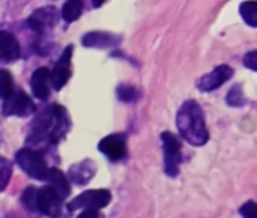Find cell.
Returning a JSON list of instances; mask_svg holds the SVG:
<instances>
[{
    "label": "cell",
    "mask_w": 257,
    "mask_h": 218,
    "mask_svg": "<svg viewBox=\"0 0 257 218\" xmlns=\"http://www.w3.org/2000/svg\"><path fill=\"white\" fill-rule=\"evenodd\" d=\"M241 215L244 218H257V203L256 202H247L239 209Z\"/></svg>",
    "instance_id": "cell-24"
},
{
    "label": "cell",
    "mask_w": 257,
    "mask_h": 218,
    "mask_svg": "<svg viewBox=\"0 0 257 218\" xmlns=\"http://www.w3.org/2000/svg\"><path fill=\"white\" fill-rule=\"evenodd\" d=\"M96 172V166L93 161L90 160H84V161H80L74 166H71L68 175H69V179L77 184V185H83V184H87L93 175Z\"/></svg>",
    "instance_id": "cell-15"
},
{
    "label": "cell",
    "mask_w": 257,
    "mask_h": 218,
    "mask_svg": "<svg viewBox=\"0 0 257 218\" xmlns=\"http://www.w3.org/2000/svg\"><path fill=\"white\" fill-rule=\"evenodd\" d=\"M45 181L48 182V185H51V187L56 190V193H57L63 200L69 196V193H71L69 181H68V178H66L59 169H56V167L50 169Z\"/></svg>",
    "instance_id": "cell-16"
},
{
    "label": "cell",
    "mask_w": 257,
    "mask_h": 218,
    "mask_svg": "<svg viewBox=\"0 0 257 218\" xmlns=\"http://www.w3.org/2000/svg\"><path fill=\"white\" fill-rule=\"evenodd\" d=\"M111 200V194L107 190H89L78 194L69 205L68 211L75 209H101L105 208Z\"/></svg>",
    "instance_id": "cell-5"
},
{
    "label": "cell",
    "mask_w": 257,
    "mask_h": 218,
    "mask_svg": "<svg viewBox=\"0 0 257 218\" xmlns=\"http://www.w3.org/2000/svg\"><path fill=\"white\" fill-rule=\"evenodd\" d=\"M232 77H233V68L229 65H220V66L214 68L211 72L200 77L197 81V87L202 92H212V90L221 87Z\"/></svg>",
    "instance_id": "cell-9"
},
{
    "label": "cell",
    "mask_w": 257,
    "mask_h": 218,
    "mask_svg": "<svg viewBox=\"0 0 257 218\" xmlns=\"http://www.w3.org/2000/svg\"><path fill=\"white\" fill-rule=\"evenodd\" d=\"M92 2H93V8H99L105 0H92Z\"/></svg>",
    "instance_id": "cell-27"
},
{
    "label": "cell",
    "mask_w": 257,
    "mask_h": 218,
    "mask_svg": "<svg viewBox=\"0 0 257 218\" xmlns=\"http://www.w3.org/2000/svg\"><path fill=\"white\" fill-rule=\"evenodd\" d=\"M20 56H21V48H20L17 38L6 30H2L0 32V60L3 63H9V62H15L17 59H20Z\"/></svg>",
    "instance_id": "cell-14"
},
{
    "label": "cell",
    "mask_w": 257,
    "mask_h": 218,
    "mask_svg": "<svg viewBox=\"0 0 257 218\" xmlns=\"http://www.w3.org/2000/svg\"><path fill=\"white\" fill-rule=\"evenodd\" d=\"M0 81H2L0 93H2V98L5 99L14 93V80H12V75L6 69H2L0 71Z\"/></svg>",
    "instance_id": "cell-21"
},
{
    "label": "cell",
    "mask_w": 257,
    "mask_h": 218,
    "mask_svg": "<svg viewBox=\"0 0 257 218\" xmlns=\"http://www.w3.org/2000/svg\"><path fill=\"white\" fill-rule=\"evenodd\" d=\"M17 164L33 179L38 181H45L48 175V167L47 163L39 151H35L32 148H24L17 152L15 155Z\"/></svg>",
    "instance_id": "cell-3"
},
{
    "label": "cell",
    "mask_w": 257,
    "mask_h": 218,
    "mask_svg": "<svg viewBox=\"0 0 257 218\" xmlns=\"http://www.w3.org/2000/svg\"><path fill=\"white\" fill-rule=\"evenodd\" d=\"M63 199L56 193V190L51 185L42 187L38 191V211H41L44 215L59 218L63 214Z\"/></svg>",
    "instance_id": "cell-7"
},
{
    "label": "cell",
    "mask_w": 257,
    "mask_h": 218,
    "mask_svg": "<svg viewBox=\"0 0 257 218\" xmlns=\"http://www.w3.org/2000/svg\"><path fill=\"white\" fill-rule=\"evenodd\" d=\"M244 65L248 69L257 72V50H253V51H250V53H247L244 56Z\"/></svg>",
    "instance_id": "cell-25"
},
{
    "label": "cell",
    "mask_w": 257,
    "mask_h": 218,
    "mask_svg": "<svg viewBox=\"0 0 257 218\" xmlns=\"http://www.w3.org/2000/svg\"><path fill=\"white\" fill-rule=\"evenodd\" d=\"M57 9L53 6H45L41 9H36L29 18H27V24L30 26L32 30H35L39 35H45L48 33V30H51L57 21Z\"/></svg>",
    "instance_id": "cell-8"
},
{
    "label": "cell",
    "mask_w": 257,
    "mask_h": 218,
    "mask_svg": "<svg viewBox=\"0 0 257 218\" xmlns=\"http://www.w3.org/2000/svg\"><path fill=\"white\" fill-rule=\"evenodd\" d=\"M139 96V92L136 90V87L128 86V84H122L117 87V98L123 102H133L136 101Z\"/></svg>",
    "instance_id": "cell-22"
},
{
    "label": "cell",
    "mask_w": 257,
    "mask_h": 218,
    "mask_svg": "<svg viewBox=\"0 0 257 218\" xmlns=\"http://www.w3.org/2000/svg\"><path fill=\"white\" fill-rule=\"evenodd\" d=\"M176 125L182 139L193 146H203L209 140L203 110L194 99H188L181 105L176 116Z\"/></svg>",
    "instance_id": "cell-2"
},
{
    "label": "cell",
    "mask_w": 257,
    "mask_h": 218,
    "mask_svg": "<svg viewBox=\"0 0 257 218\" xmlns=\"http://www.w3.org/2000/svg\"><path fill=\"white\" fill-rule=\"evenodd\" d=\"M163 151H164V169L166 173L172 178H176L179 173V164L182 161V151L178 137L172 133L161 134Z\"/></svg>",
    "instance_id": "cell-4"
},
{
    "label": "cell",
    "mask_w": 257,
    "mask_h": 218,
    "mask_svg": "<svg viewBox=\"0 0 257 218\" xmlns=\"http://www.w3.org/2000/svg\"><path fill=\"white\" fill-rule=\"evenodd\" d=\"M78 218H104L102 214L99 212V209H84Z\"/></svg>",
    "instance_id": "cell-26"
},
{
    "label": "cell",
    "mask_w": 257,
    "mask_h": 218,
    "mask_svg": "<svg viewBox=\"0 0 257 218\" xmlns=\"http://www.w3.org/2000/svg\"><path fill=\"white\" fill-rule=\"evenodd\" d=\"M98 149L111 161H120L125 155H126V142L125 137L122 134H110L107 137H104L99 145Z\"/></svg>",
    "instance_id": "cell-11"
},
{
    "label": "cell",
    "mask_w": 257,
    "mask_h": 218,
    "mask_svg": "<svg viewBox=\"0 0 257 218\" xmlns=\"http://www.w3.org/2000/svg\"><path fill=\"white\" fill-rule=\"evenodd\" d=\"M239 14L248 26L257 27V0H247L241 3Z\"/></svg>",
    "instance_id": "cell-18"
},
{
    "label": "cell",
    "mask_w": 257,
    "mask_h": 218,
    "mask_svg": "<svg viewBox=\"0 0 257 218\" xmlns=\"http://www.w3.org/2000/svg\"><path fill=\"white\" fill-rule=\"evenodd\" d=\"M72 45H68L62 56L59 57L56 66L51 71V83L56 90H60L71 77V59H72Z\"/></svg>",
    "instance_id": "cell-10"
},
{
    "label": "cell",
    "mask_w": 257,
    "mask_h": 218,
    "mask_svg": "<svg viewBox=\"0 0 257 218\" xmlns=\"http://www.w3.org/2000/svg\"><path fill=\"white\" fill-rule=\"evenodd\" d=\"M84 47L89 48H111L120 44V36L108 32H89L81 39Z\"/></svg>",
    "instance_id": "cell-13"
},
{
    "label": "cell",
    "mask_w": 257,
    "mask_h": 218,
    "mask_svg": "<svg viewBox=\"0 0 257 218\" xmlns=\"http://www.w3.org/2000/svg\"><path fill=\"white\" fill-rule=\"evenodd\" d=\"M30 86L35 98L38 99H47L50 96V89L53 86L51 83V71L45 66L38 68L30 78Z\"/></svg>",
    "instance_id": "cell-12"
},
{
    "label": "cell",
    "mask_w": 257,
    "mask_h": 218,
    "mask_svg": "<svg viewBox=\"0 0 257 218\" xmlns=\"http://www.w3.org/2000/svg\"><path fill=\"white\" fill-rule=\"evenodd\" d=\"M226 102H227L230 107H242V105L247 104V98H245V95H244V90H242V86H241V84H235V86L227 92Z\"/></svg>",
    "instance_id": "cell-19"
},
{
    "label": "cell",
    "mask_w": 257,
    "mask_h": 218,
    "mask_svg": "<svg viewBox=\"0 0 257 218\" xmlns=\"http://www.w3.org/2000/svg\"><path fill=\"white\" fill-rule=\"evenodd\" d=\"M69 128L68 113L62 105H50L39 110L30 125L29 145H57Z\"/></svg>",
    "instance_id": "cell-1"
},
{
    "label": "cell",
    "mask_w": 257,
    "mask_h": 218,
    "mask_svg": "<svg viewBox=\"0 0 257 218\" xmlns=\"http://www.w3.org/2000/svg\"><path fill=\"white\" fill-rule=\"evenodd\" d=\"M38 191H39V190H36V188H33V187H29V188H26V190L23 191V194H21V202H23V205H24L27 209H30V211H36V209H38Z\"/></svg>",
    "instance_id": "cell-20"
},
{
    "label": "cell",
    "mask_w": 257,
    "mask_h": 218,
    "mask_svg": "<svg viewBox=\"0 0 257 218\" xmlns=\"http://www.w3.org/2000/svg\"><path fill=\"white\" fill-rule=\"evenodd\" d=\"M0 163H2V167H0V170H2V187L0 188L3 191L6 188V185H8V181H9V176H11V172H12V166L6 158H2Z\"/></svg>",
    "instance_id": "cell-23"
},
{
    "label": "cell",
    "mask_w": 257,
    "mask_h": 218,
    "mask_svg": "<svg viewBox=\"0 0 257 218\" xmlns=\"http://www.w3.org/2000/svg\"><path fill=\"white\" fill-rule=\"evenodd\" d=\"M81 12H83V0H66L60 15L66 23H72L80 18Z\"/></svg>",
    "instance_id": "cell-17"
},
{
    "label": "cell",
    "mask_w": 257,
    "mask_h": 218,
    "mask_svg": "<svg viewBox=\"0 0 257 218\" xmlns=\"http://www.w3.org/2000/svg\"><path fill=\"white\" fill-rule=\"evenodd\" d=\"M35 104L33 101L23 92V90H17L14 92L11 96L3 99L2 104V113L3 116H20V118H26L29 115H32L35 112Z\"/></svg>",
    "instance_id": "cell-6"
}]
</instances>
